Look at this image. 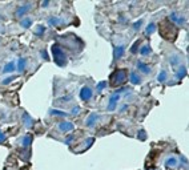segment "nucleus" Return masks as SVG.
I'll return each instance as SVG.
<instances>
[{
    "label": "nucleus",
    "instance_id": "f257e3e1",
    "mask_svg": "<svg viewBox=\"0 0 189 170\" xmlns=\"http://www.w3.org/2000/svg\"><path fill=\"white\" fill-rule=\"evenodd\" d=\"M52 55H53V60L59 66H63L67 64V57H65V53L61 49V47L59 44H55L52 47Z\"/></svg>",
    "mask_w": 189,
    "mask_h": 170
},
{
    "label": "nucleus",
    "instance_id": "f03ea898",
    "mask_svg": "<svg viewBox=\"0 0 189 170\" xmlns=\"http://www.w3.org/2000/svg\"><path fill=\"white\" fill-rule=\"evenodd\" d=\"M125 80H127V71L125 69H117V71H114L112 75H111L109 82L112 86H117V85L124 84Z\"/></svg>",
    "mask_w": 189,
    "mask_h": 170
},
{
    "label": "nucleus",
    "instance_id": "7ed1b4c3",
    "mask_svg": "<svg viewBox=\"0 0 189 170\" xmlns=\"http://www.w3.org/2000/svg\"><path fill=\"white\" fill-rule=\"evenodd\" d=\"M93 96V92H92V88L91 86H83L81 89H80V98L83 100V101H89L91 98H92Z\"/></svg>",
    "mask_w": 189,
    "mask_h": 170
},
{
    "label": "nucleus",
    "instance_id": "20e7f679",
    "mask_svg": "<svg viewBox=\"0 0 189 170\" xmlns=\"http://www.w3.org/2000/svg\"><path fill=\"white\" fill-rule=\"evenodd\" d=\"M119 100H120L119 93H114V95L111 96V97H109V104H108V111H109V112L114 111V109H116L117 102H119Z\"/></svg>",
    "mask_w": 189,
    "mask_h": 170
},
{
    "label": "nucleus",
    "instance_id": "39448f33",
    "mask_svg": "<svg viewBox=\"0 0 189 170\" xmlns=\"http://www.w3.org/2000/svg\"><path fill=\"white\" fill-rule=\"evenodd\" d=\"M57 126H59V130L63 132V133H68L71 130H73V124L72 122H69V121H63V122H60Z\"/></svg>",
    "mask_w": 189,
    "mask_h": 170
},
{
    "label": "nucleus",
    "instance_id": "423d86ee",
    "mask_svg": "<svg viewBox=\"0 0 189 170\" xmlns=\"http://www.w3.org/2000/svg\"><path fill=\"white\" fill-rule=\"evenodd\" d=\"M15 69H16L15 61H9V63H7V64L4 65V68H3V73H12Z\"/></svg>",
    "mask_w": 189,
    "mask_h": 170
},
{
    "label": "nucleus",
    "instance_id": "0eeeda50",
    "mask_svg": "<svg viewBox=\"0 0 189 170\" xmlns=\"http://www.w3.org/2000/svg\"><path fill=\"white\" fill-rule=\"evenodd\" d=\"M129 81L132 82L133 85L140 84V82H141V77H140V75H137L136 72H132V73L129 75Z\"/></svg>",
    "mask_w": 189,
    "mask_h": 170
},
{
    "label": "nucleus",
    "instance_id": "6e6552de",
    "mask_svg": "<svg viewBox=\"0 0 189 170\" xmlns=\"http://www.w3.org/2000/svg\"><path fill=\"white\" fill-rule=\"evenodd\" d=\"M97 117H99V116H97L96 113H92V114H91L89 117L87 118L85 125H87V126H93V125H94V122L97 121Z\"/></svg>",
    "mask_w": 189,
    "mask_h": 170
},
{
    "label": "nucleus",
    "instance_id": "1a4fd4ad",
    "mask_svg": "<svg viewBox=\"0 0 189 170\" xmlns=\"http://www.w3.org/2000/svg\"><path fill=\"white\" fill-rule=\"evenodd\" d=\"M137 68L140 69V72L145 73V75L151 72V68H149V66H148L147 64H145V63H140V61H139V63H137Z\"/></svg>",
    "mask_w": 189,
    "mask_h": 170
},
{
    "label": "nucleus",
    "instance_id": "9d476101",
    "mask_svg": "<svg viewBox=\"0 0 189 170\" xmlns=\"http://www.w3.org/2000/svg\"><path fill=\"white\" fill-rule=\"evenodd\" d=\"M123 55H124V45L116 47L114 48V59H120Z\"/></svg>",
    "mask_w": 189,
    "mask_h": 170
},
{
    "label": "nucleus",
    "instance_id": "9b49d317",
    "mask_svg": "<svg viewBox=\"0 0 189 170\" xmlns=\"http://www.w3.org/2000/svg\"><path fill=\"white\" fill-rule=\"evenodd\" d=\"M176 165H177V158H176V157L168 158L167 162H165V166H167V168H174Z\"/></svg>",
    "mask_w": 189,
    "mask_h": 170
},
{
    "label": "nucleus",
    "instance_id": "f8f14e48",
    "mask_svg": "<svg viewBox=\"0 0 189 170\" xmlns=\"http://www.w3.org/2000/svg\"><path fill=\"white\" fill-rule=\"evenodd\" d=\"M27 66V59H19V65H18V71L19 72H23Z\"/></svg>",
    "mask_w": 189,
    "mask_h": 170
},
{
    "label": "nucleus",
    "instance_id": "ddd939ff",
    "mask_svg": "<svg viewBox=\"0 0 189 170\" xmlns=\"http://www.w3.org/2000/svg\"><path fill=\"white\" fill-rule=\"evenodd\" d=\"M22 27L23 28H29V27L32 25V19H29V18H25V19H22Z\"/></svg>",
    "mask_w": 189,
    "mask_h": 170
},
{
    "label": "nucleus",
    "instance_id": "4468645a",
    "mask_svg": "<svg viewBox=\"0 0 189 170\" xmlns=\"http://www.w3.org/2000/svg\"><path fill=\"white\" fill-rule=\"evenodd\" d=\"M151 52H152V49H151L149 45H143V47L140 48V53H141L143 56H148Z\"/></svg>",
    "mask_w": 189,
    "mask_h": 170
},
{
    "label": "nucleus",
    "instance_id": "2eb2a0df",
    "mask_svg": "<svg viewBox=\"0 0 189 170\" xmlns=\"http://www.w3.org/2000/svg\"><path fill=\"white\" fill-rule=\"evenodd\" d=\"M185 75H187V69L183 68V65H181L180 69H178V72L176 73V77H177L178 80H181L183 77H185Z\"/></svg>",
    "mask_w": 189,
    "mask_h": 170
},
{
    "label": "nucleus",
    "instance_id": "dca6fc26",
    "mask_svg": "<svg viewBox=\"0 0 189 170\" xmlns=\"http://www.w3.org/2000/svg\"><path fill=\"white\" fill-rule=\"evenodd\" d=\"M154 29H156V24H154V23H151V24L147 27V29H145V35H151V33H153Z\"/></svg>",
    "mask_w": 189,
    "mask_h": 170
},
{
    "label": "nucleus",
    "instance_id": "f3484780",
    "mask_svg": "<svg viewBox=\"0 0 189 170\" xmlns=\"http://www.w3.org/2000/svg\"><path fill=\"white\" fill-rule=\"evenodd\" d=\"M167 77H168V76H167V72H165V71H161L160 73H158V77H157V80H158L160 82H164L165 80H167Z\"/></svg>",
    "mask_w": 189,
    "mask_h": 170
},
{
    "label": "nucleus",
    "instance_id": "a211bd4d",
    "mask_svg": "<svg viewBox=\"0 0 189 170\" xmlns=\"http://www.w3.org/2000/svg\"><path fill=\"white\" fill-rule=\"evenodd\" d=\"M44 31H45L44 25H38V27H36V29H35V35L40 36V35H43V32H44Z\"/></svg>",
    "mask_w": 189,
    "mask_h": 170
},
{
    "label": "nucleus",
    "instance_id": "6ab92c4d",
    "mask_svg": "<svg viewBox=\"0 0 189 170\" xmlns=\"http://www.w3.org/2000/svg\"><path fill=\"white\" fill-rule=\"evenodd\" d=\"M27 9H28V7H27V5H24L23 8H19L18 15H19V16H22V13H25V12H27Z\"/></svg>",
    "mask_w": 189,
    "mask_h": 170
},
{
    "label": "nucleus",
    "instance_id": "aec40b11",
    "mask_svg": "<svg viewBox=\"0 0 189 170\" xmlns=\"http://www.w3.org/2000/svg\"><path fill=\"white\" fill-rule=\"evenodd\" d=\"M140 47V41H136V44H134L133 47H132V49H131V52L132 53H136V49Z\"/></svg>",
    "mask_w": 189,
    "mask_h": 170
},
{
    "label": "nucleus",
    "instance_id": "412c9836",
    "mask_svg": "<svg viewBox=\"0 0 189 170\" xmlns=\"http://www.w3.org/2000/svg\"><path fill=\"white\" fill-rule=\"evenodd\" d=\"M29 144H31V137H29V136H27V137H25V140H24V141H23V145L28 146Z\"/></svg>",
    "mask_w": 189,
    "mask_h": 170
},
{
    "label": "nucleus",
    "instance_id": "4be33fe9",
    "mask_svg": "<svg viewBox=\"0 0 189 170\" xmlns=\"http://www.w3.org/2000/svg\"><path fill=\"white\" fill-rule=\"evenodd\" d=\"M141 24H143V20H139V21H137V23H134V24H133V28H139V27H141Z\"/></svg>",
    "mask_w": 189,
    "mask_h": 170
},
{
    "label": "nucleus",
    "instance_id": "5701e85b",
    "mask_svg": "<svg viewBox=\"0 0 189 170\" xmlns=\"http://www.w3.org/2000/svg\"><path fill=\"white\" fill-rule=\"evenodd\" d=\"M105 84H107L105 81H101V82H100V84H99V89H100V91H101V89L105 88Z\"/></svg>",
    "mask_w": 189,
    "mask_h": 170
},
{
    "label": "nucleus",
    "instance_id": "b1692460",
    "mask_svg": "<svg viewBox=\"0 0 189 170\" xmlns=\"http://www.w3.org/2000/svg\"><path fill=\"white\" fill-rule=\"evenodd\" d=\"M72 113H73V114H77V113H80V108H79V106H76V108H73Z\"/></svg>",
    "mask_w": 189,
    "mask_h": 170
},
{
    "label": "nucleus",
    "instance_id": "393cba45",
    "mask_svg": "<svg viewBox=\"0 0 189 170\" xmlns=\"http://www.w3.org/2000/svg\"><path fill=\"white\" fill-rule=\"evenodd\" d=\"M12 80H13V77H9V79H7V80H4V81H3V84H8V82H11L12 81Z\"/></svg>",
    "mask_w": 189,
    "mask_h": 170
},
{
    "label": "nucleus",
    "instance_id": "a878e982",
    "mask_svg": "<svg viewBox=\"0 0 189 170\" xmlns=\"http://www.w3.org/2000/svg\"><path fill=\"white\" fill-rule=\"evenodd\" d=\"M4 140H5V136L3 134L2 132H0V142H3V141H4Z\"/></svg>",
    "mask_w": 189,
    "mask_h": 170
}]
</instances>
